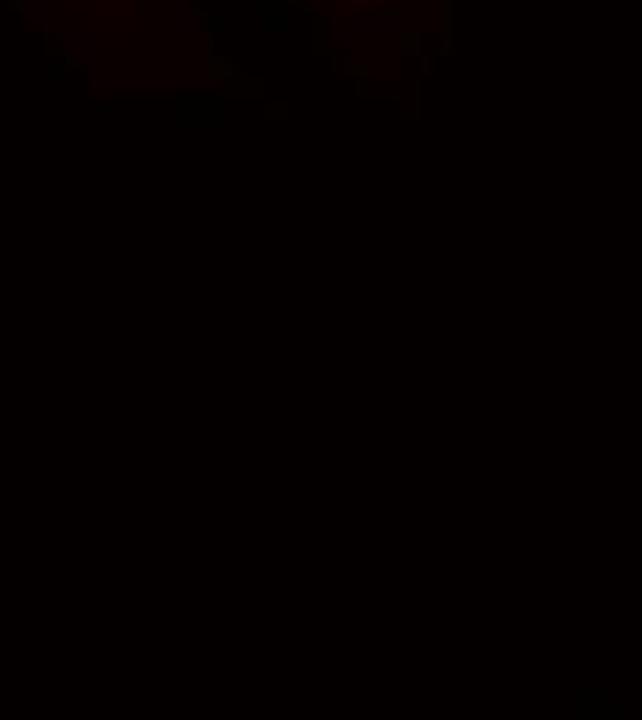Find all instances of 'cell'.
Instances as JSON below:
<instances>
[{"instance_id":"cell-1","label":"cell","mask_w":642,"mask_h":720,"mask_svg":"<svg viewBox=\"0 0 642 720\" xmlns=\"http://www.w3.org/2000/svg\"><path fill=\"white\" fill-rule=\"evenodd\" d=\"M576 715L584 720H593V718H618L620 715V704L618 701H579L576 704Z\"/></svg>"}]
</instances>
